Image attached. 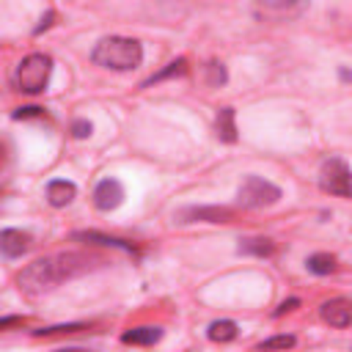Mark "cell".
I'll list each match as a JSON object with an SVG mask.
<instances>
[{"label":"cell","instance_id":"6da1fadb","mask_svg":"<svg viewBox=\"0 0 352 352\" xmlns=\"http://www.w3.org/2000/svg\"><path fill=\"white\" fill-rule=\"evenodd\" d=\"M94 267V258L85 256V253H55V256H47V258H38L33 264H28L19 275H16V283L22 292L28 294H38V292H47V289H55L58 283L69 280V278H77L82 272H88Z\"/></svg>","mask_w":352,"mask_h":352},{"label":"cell","instance_id":"7a4b0ae2","mask_svg":"<svg viewBox=\"0 0 352 352\" xmlns=\"http://www.w3.org/2000/svg\"><path fill=\"white\" fill-rule=\"evenodd\" d=\"M91 60L96 66H104V69H113V72H129V69L140 66L143 47H140V41L126 38V36H104V38L96 41V47L91 52Z\"/></svg>","mask_w":352,"mask_h":352},{"label":"cell","instance_id":"3957f363","mask_svg":"<svg viewBox=\"0 0 352 352\" xmlns=\"http://www.w3.org/2000/svg\"><path fill=\"white\" fill-rule=\"evenodd\" d=\"M50 74H52V58L44 52H33L16 63L14 85L22 94H41L50 82Z\"/></svg>","mask_w":352,"mask_h":352},{"label":"cell","instance_id":"277c9868","mask_svg":"<svg viewBox=\"0 0 352 352\" xmlns=\"http://www.w3.org/2000/svg\"><path fill=\"white\" fill-rule=\"evenodd\" d=\"M280 198V187L261 179V176H248L236 192V201L245 209H261V206H272Z\"/></svg>","mask_w":352,"mask_h":352},{"label":"cell","instance_id":"5b68a950","mask_svg":"<svg viewBox=\"0 0 352 352\" xmlns=\"http://www.w3.org/2000/svg\"><path fill=\"white\" fill-rule=\"evenodd\" d=\"M319 187L330 195H338V198H349V168L341 157H330L322 162V170H319Z\"/></svg>","mask_w":352,"mask_h":352},{"label":"cell","instance_id":"8992f818","mask_svg":"<svg viewBox=\"0 0 352 352\" xmlns=\"http://www.w3.org/2000/svg\"><path fill=\"white\" fill-rule=\"evenodd\" d=\"M179 223H231L234 209L228 206H184L176 212Z\"/></svg>","mask_w":352,"mask_h":352},{"label":"cell","instance_id":"52a82bcc","mask_svg":"<svg viewBox=\"0 0 352 352\" xmlns=\"http://www.w3.org/2000/svg\"><path fill=\"white\" fill-rule=\"evenodd\" d=\"M124 201V187L118 179H102L96 187H94V206L102 209V212H110L116 206H121Z\"/></svg>","mask_w":352,"mask_h":352},{"label":"cell","instance_id":"ba28073f","mask_svg":"<svg viewBox=\"0 0 352 352\" xmlns=\"http://www.w3.org/2000/svg\"><path fill=\"white\" fill-rule=\"evenodd\" d=\"M319 314L333 327H349V322H352V305H349L346 297H333V300L322 302Z\"/></svg>","mask_w":352,"mask_h":352},{"label":"cell","instance_id":"9c48e42d","mask_svg":"<svg viewBox=\"0 0 352 352\" xmlns=\"http://www.w3.org/2000/svg\"><path fill=\"white\" fill-rule=\"evenodd\" d=\"M30 248V234L19 228H3L0 231V256L16 258Z\"/></svg>","mask_w":352,"mask_h":352},{"label":"cell","instance_id":"30bf717a","mask_svg":"<svg viewBox=\"0 0 352 352\" xmlns=\"http://www.w3.org/2000/svg\"><path fill=\"white\" fill-rule=\"evenodd\" d=\"M74 239H82V242H96V245H107V248H121L132 256H140V248L135 242H126V239H118V236H107V234H99V231H74L72 234Z\"/></svg>","mask_w":352,"mask_h":352},{"label":"cell","instance_id":"8fae6325","mask_svg":"<svg viewBox=\"0 0 352 352\" xmlns=\"http://www.w3.org/2000/svg\"><path fill=\"white\" fill-rule=\"evenodd\" d=\"M74 195H77V187H74L72 182H66V179H52V182L47 184V201H50L55 209L72 204Z\"/></svg>","mask_w":352,"mask_h":352},{"label":"cell","instance_id":"7c38bea8","mask_svg":"<svg viewBox=\"0 0 352 352\" xmlns=\"http://www.w3.org/2000/svg\"><path fill=\"white\" fill-rule=\"evenodd\" d=\"M162 338V327H132L121 336L124 344H135V346H151Z\"/></svg>","mask_w":352,"mask_h":352},{"label":"cell","instance_id":"4fadbf2b","mask_svg":"<svg viewBox=\"0 0 352 352\" xmlns=\"http://www.w3.org/2000/svg\"><path fill=\"white\" fill-rule=\"evenodd\" d=\"M236 250L245 253V256H258V258H264V256H272V253H275V242L267 239V236H248V239H239V248H236Z\"/></svg>","mask_w":352,"mask_h":352},{"label":"cell","instance_id":"5bb4252c","mask_svg":"<svg viewBox=\"0 0 352 352\" xmlns=\"http://www.w3.org/2000/svg\"><path fill=\"white\" fill-rule=\"evenodd\" d=\"M236 322H231V319H217V322H212L209 324V330H206V336H209V341H214V344H228V341H234L236 338Z\"/></svg>","mask_w":352,"mask_h":352},{"label":"cell","instance_id":"9a60e30c","mask_svg":"<svg viewBox=\"0 0 352 352\" xmlns=\"http://www.w3.org/2000/svg\"><path fill=\"white\" fill-rule=\"evenodd\" d=\"M214 129H217V138L226 140V143H234L236 140V124H234V107H223L217 113V121H214Z\"/></svg>","mask_w":352,"mask_h":352},{"label":"cell","instance_id":"2e32d148","mask_svg":"<svg viewBox=\"0 0 352 352\" xmlns=\"http://www.w3.org/2000/svg\"><path fill=\"white\" fill-rule=\"evenodd\" d=\"M305 267H308V272H314V275H330V272L338 267V258L330 256V253H314V256H308Z\"/></svg>","mask_w":352,"mask_h":352},{"label":"cell","instance_id":"e0dca14e","mask_svg":"<svg viewBox=\"0 0 352 352\" xmlns=\"http://www.w3.org/2000/svg\"><path fill=\"white\" fill-rule=\"evenodd\" d=\"M187 72V60L184 58H179V60H173V63H168L162 72H157V74H151L146 82H143V88H148V85H154V82H160V80H168V77H176V74H184Z\"/></svg>","mask_w":352,"mask_h":352},{"label":"cell","instance_id":"ac0fdd59","mask_svg":"<svg viewBox=\"0 0 352 352\" xmlns=\"http://www.w3.org/2000/svg\"><path fill=\"white\" fill-rule=\"evenodd\" d=\"M294 346V336H272L267 341H261L256 349L258 352H278V349H292Z\"/></svg>","mask_w":352,"mask_h":352},{"label":"cell","instance_id":"d6986e66","mask_svg":"<svg viewBox=\"0 0 352 352\" xmlns=\"http://www.w3.org/2000/svg\"><path fill=\"white\" fill-rule=\"evenodd\" d=\"M80 330H85V324H80V322H74V324H55V327H41V330H33V336H44V338H50V336H69V333H80Z\"/></svg>","mask_w":352,"mask_h":352},{"label":"cell","instance_id":"ffe728a7","mask_svg":"<svg viewBox=\"0 0 352 352\" xmlns=\"http://www.w3.org/2000/svg\"><path fill=\"white\" fill-rule=\"evenodd\" d=\"M206 69H209V85H223V82H226V69H223V63L212 60Z\"/></svg>","mask_w":352,"mask_h":352},{"label":"cell","instance_id":"44dd1931","mask_svg":"<svg viewBox=\"0 0 352 352\" xmlns=\"http://www.w3.org/2000/svg\"><path fill=\"white\" fill-rule=\"evenodd\" d=\"M44 116V107H36V104H30V107H16L14 110V118L16 121H22V118H41Z\"/></svg>","mask_w":352,"mask_h":352},{"label":"cell","instance_id":"7402d4cb","mask_svg":"<svg viewBox=\"0 0 352 352\" xmlns=\"http://www.w3.org/2000/svg\"><path fill=\"white\" fill-rule=\"evenodd\" d=\"M91 132H94L91 121H85V118H77V121H72V135H74V138H80V140H82V138H88Z\"/></svg>","mask_w":352,"mask_h":352},{"label":"cell","instance_id":"603a6c76","mask_svg":"<svg viewBox=\"0 0 352 352\" xmlns=\"http://www.w3.org/2000/svg\"><path fill=\"white\" fill-rule=\"evenodd\" d=\"M28 319L25 316H3L0 319V330H11V327H25Z\"/></svg>","mask_w":352,"mask_h":352},{"label":"cell","instance_id":"cb8c5ba5","mask_svg":"<svg viewBox=\"0 0 352 352\" xmlns=\"http://www.w3.org/2000/svg\"><path fill=\"white\" fill-rule=\"evenodd\" d=\"M300 305V300L297 297H292V300H286V302H280L278 308H275V316H283V314H289V311H294Z\"/></svg>","mask_w":352,"mask_h":352},{"label":"cell","instance_id":"d4e9b609","mask_svg":"<svg viewBox=\"0 0 352 352\" xmlns=\"http://www.w3.org/2000/svg\"><path fill=\"white\" fill-rule=\"evenodd\" d=\"M52 19H55V11H47V16H44V19H41V25L36 28V33H41V30H47V28L52 25Z\"/></svg>","mask_w":352,"mask_h":352},{"label":"cell","instance_id":"484cf974","mask_svg":"<svg viewBox=\"0 0 352 352\" xmlns=\"http://www.w3.org/2000/svg\"><path fill=\"white\" fill-rule=\"evenodd\" d=\"M55 352H88V349H80V346H66V349H55Z\"/></svg>","mask_w":352,"mask_h":352},{"label":"cell","instance_id":"4316f807","mask_svg":"<svg viewBox=\"0 0 352 352\" xmlns=\"http://www.w3.org/2000/svg\"><path fill=\"white\" fill-rule=\"evenodd\" d=\"M3 162H6V146L0 143V168H3Z\"/></svg>","mask_w":352,"mask_h":352}]
</instances>
